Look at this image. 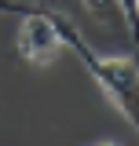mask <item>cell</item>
I'll list each match as a JSON object with an SVG mask.
<instances>
[{"label":"cell","instance_id":"cell-2","mask_svg":"<svg viewBox=\"0 0 139 146\" xmlns=\"http://www.w3.org/2000/svg\"><path fill=\"white\" fill-rule=\"evenodd\" d=\"M0 11L22 18V26H18V58L26 66L44 70L62 55L66 44H62V33H59L51 7L44 0H0Z\"/></svg>","mask_w":139,"mask_h":146},{"label":"cell","instance_id":"cell-3","mask_svg":"<svg viewBox=\"0 0 139 146\" xmlns=\"http://www.w3.org/2000/svg\"><path fill=\"white\" fill-rule=\"evenodd\" d=\"M84 7V15L95 22V26H106V29H128L124 26V11L117 0H77Z\"/></svg>","mask_w":139,"mask_h":146},{"label":"cell","instance_id":"cell-5","mask_svg":"<svg viewBox=\"0 0 139 146\" xmlns=\"http://www.w3.org/2000/svg\"><path fill=\"white\" fill-rule=\"evenodd\" d=\"M92 146H121V143H114V139H99V143H92Z\"/></svg>","mask_w":139,"mask_h":146},{"label":"cell","instance_id":"cell-4","mask_svg":"<svg viewBox=\"0 0 139 146\" xmlns=\"http://www.w3.org/2000/svg\"><path fill=\"white\" fill-rule=\"evenodd\" d=\"M124 11V26H128V36L139 44V0H117Z\"/></svg>","mask_w":139,"mask_h":146},{"label":"cell","instance_id":"cell-1","mask_svg":"<svg viewBox=\"0 0 139 146\" xmlns=\"http://www.w3.org/2000/svg\"><path fill=\"white\" fill-rule=\"evenodd\" d=\"M44 4H48V0H44ZM48 7H51V4H48ZM51 18H55V26H59V33H62V44L88 66V73H92L95 84H99V91L117 106V113H121L124 121L139 131V51H132V55H99L84 40L81 26H77L66 11L51 7Z\"/></svg>","mask_w":139,"mask_h":146}]
</instances>
